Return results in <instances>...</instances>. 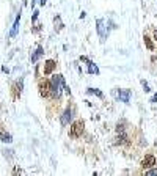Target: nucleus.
<instances>
[{
    "mask_svg": "<svg viewBox=\"0 0 157 176\" xmlns=\"http://www.w3.org/2000/svg\"><path fill=\"white\" fill-rule=\"evenodd\" d=\"M64 79L61 74H57L54 76V79L50 80V96H52L54 99H60L61 98V91L64 88Z\"/></svg>",
    "mask_w": 157,
    "mask_h": 176,
    "instance_id": "f257e3e1",
    "label": "nucleus"
},
{
    "mask_svg": "<svg viewBox=\"0 0 157 176\" xmlns=\"http://www.w3.org/2000/svg\"><path fill=\"white\" fill-rule=\"evenodd\" d=\"M83 134V121H74L69 128V137L71 138H78Z\"/></svg>",
    "mask_w": 157,
    "mask_h": 176,
    "instance_id": "f03ea898",
    "label": "nucleus"
},
{
    "mask_svg": "<svg viewBox=\"0 0 157 176\" xmlns=\"http://www.w3.org/2000/svg\"><path fill=\"white\" fill-rule=\"evenodd\" d=\"M112 94L116 99H119L121 102H126L127 104L129 101H131V90H119V91H118V90H113Z\"/></svg>",
    "mask_w": 157,
    "mask_h": 176,
    "instance_id": "7ed1b4c3",
    "label": "nucleus"
},
{
    "mask_svg": "<svg viewBox=\"0 0 157 176\" xmlns=\"http://www.w3.org/2000/svg\"><path fill=\"white\" fill-rule=\"evenodd\" d=\"M96 25H98V33H99V36H101V39L104 41V39L107 38V35H108V30H107V22H105L104 19H98Z\"/></svg>",
    "mask_w": 157,
    "mask_h": 176,
    "instance_id": "20e7f679",
    "label": "nucleus"
},
{
    "mask_svg": "<svg viewBox=\"0 0 157 176\" xmlns=\"http://www.w3.org/2000/svg\"><path fill=\"white\" fill-rule=\"evenodd\" d=\"M38 88H39V94L43 98H49L50 96V82L49 80H41L39 85H38Z\"/></svg>",
    "mask_w": 157,
    "mask_h": 176,
    "instance_id": "39448f33",
    "label": "nucleus"
},
{
    "mask_svg": "<svg viewBox=\"0 0 157 176\" xmlns=\"http://www.w3.org/2000/svg\"><path fill=\"white\" fill-rule=\"evenodd\" d=\"M156 165V157L154 156H146L145 159L141 160V167L143 168H151V167H154Z\"/></svg>",
    "mask_w": 157,
    "mask_h": 176,
    "instance_id": "423d86ee",
    "label": "nucleus"
},
{
    "mask_svg": "<svg viewBox=\"0 0 157 176\" xmlns=\"http://www.w3.org/2000/svg\"><path fill=\"white\" fill-rule=\"evenodd\" d=\"M80 60H82V61H85V63H88V73H90V74H99L98 66H96L93 61H90L86 57H80Z\"/></svg>",
    "mask_w": 157,
    "mask_h": 176,
    "instance_id": "0eeeda50",
    "label": "nucleus"
},
{
    "mask_svg": "<svg viewBox=\"0 0 157 176\" xmlns=\"http://www.w3.org/2000/svg\"><path fill=\"white\" fill-rule=\"evenodd\" d=\"M55 66H57V63H55L54 60H47L44 63V76H49L52 74V71L55 69Z\"/></svg>",
    "mask_w": 157,
    "mask_h": 176,
    "instance_id": "6e6552de",
    "label": "nucleus"
},
{
    "mask_svg": "<svg viewBox=\"0 0 157 176\" xmlns=\"http://www.w3.org/2000/svg\"><path fill=\"white\" fill-rule=\"evenodd\" d=\"M0 140H2V142H5V143H11V142H13L11 135L8 134V132H5L2 128H0Z\"/></svg>",
    "mask_w": 157,
    "mask_h": 176,
    "instance_id": "1a4fd4ad",
    "label": "nucleus"
},
{
    "mask_svg": "<svg viewBox=\"0 0 157 176\" xmlns=\"http://www.w3.org/2000/svg\"><path fill=\"white\" fill-rule=\"evenodd\" d=\"M71 109H66V110H64V113H63V116H61V124L63 126H66L68 123H69V121H71Z\"/></svg>",
    "mask_w": 157,
    "mask_h": 176,
    "instance_id": "9d476101",
    "label": "nucleus"
},
{
    "mask_svg": "<svg viewBox=\"0 0 157 176\" xmlns=\"http://www.w3.org/2000/svg\"><path fill=\"white\" fill-rule=\"evenodd\" d=\"M43 53H44V49L39 46L38 49H36V52L33 53V55H31V61H33V63H36V61H38L41 57H43Z\"/></svg>",
    "mask_w": 157,
    "mask_h": 176,
    "instance_id": "9b49d317",
    "label": "nucleus"
},
{
    "mask_svg": "<svg viewBox=\"0 0 157 176\" xmlns=\"http://www.w3.org/2000/svg\"><path fill=\"white\" fill-rule=\"evenodd\" d=\"M19 21H21V13L17 14L16 17V22H14V25H13V30H11V36H16V33H17V29H19Z\"/></svg>",
    "mask_w": 157,
    "mask_h": 176,
    "instance_id": "f8f14e48",
    "label": "nucleus"
},
{
    "mask_svg": "<svg viewBox=\"0 0 157 176\" xmlns=\"http://www.w3.org/2000/svg\"><path fill=\"white\" fill-rule=\"evenodd\" d=\"M54 22H55V30H57V31H60V30L63 29V24H61V17H60V16H55Z\"/></svg>",
    "mask_w": 157,
    "mask_h": 176,
    "instance_id": "ddd939ff",
    "label": "nucleus"
},
{
    "mask_svg": "<svg viewBox=\"0 0 157 176\" xmlns=\"http://www.w3.org/2000/svg\"><path fill=\"white\" fill-rule=\"evenodd\" d=\"M86 91H88V94H96V96H98V98H104L102 91H99L98 88H88V90H86Z\"/></svg>",
    "mask_w": 157,
    "mask_h": 176,
    "instance_id": "4468645a",
    "label": "nucleus"
},
{
    "mask_svg": "<svg viewBox=\"0 0 157 176\" xmlns=\"http://www.w3.org/2000/svg\"><path fill=\"white\" fill-rule=\"evenodd\" d=\"M143 39H145V44H146V47L149 49V51H154V44L151 43V39L148 38V36H145V38H143Z\"/></svg>",
    "mask_w": 157,
    "mask_h": 176,
    "instance_id": "2eb2a0df",
    "label": "nucleus"
},
{
    "mask_svg": "<svg viewBox=\"0 0 157 176\" xmlns=\"http://www.w3.org/2000/svg\"><path fill=\"white\" fill-rule=\"evenodd\" d=\"M116 132H118V134H123V132H124V126H123V124H118V126H116Z\"/></svg>",
    "mask_w": 157,
    "mask_h": 176,
    "instance_id": "dca6fc26",
    "label": "nucleus"
},
{
    "mask_svg": "<svg viewBox=\"0 0 157 176\" xmlns=\"http://www.w3.org/2000/svg\"><path fill=\"white\" fill-rule=\"evenodd\" d=\"M141 85H143V88H145V91H151V90H149V85H148V82L141 80Z\"/></svg>",
    "mask_w": 157,
    "mask_h": 176,
    "instance_id": "f3484780",
    "label": "nucleus"
},
{
    "mask_svg": "<svg viewBox=\"0 0 157 176\" xmlns=\"http://www.w3.org/2000/svg\"><path fill=\"white\" fill-rule=\"evenodd\" d=\"M146 175L148 176H157V170H149V171H146Z\"/></svg>",
    "mask_w": 157,
    "mask_h": 176,
    "instance_id": "a211bd4d",
    "label": "nucleus"
},
{
    "mask_svg": "<svg viewBox=\"0 0 157 176\" xmlns=\"http://www.w3.org/2000/svg\"><path fill=\"white\" fill-rule=\"evenodd\" d=\"M38 14H39L38 11H35V13H33V17H31V21H33V22L36 21V17H38Z\"/></svg>",
    "mask_w": 157,
    "mask_h": 176,
    "instance_id": "6ab92c4d",
    "label": "nucleus"
},
{
    "mask_svg": "<svg viewBox=\"0 0 157 176\" xmlns=\"http://www.w3.org/2000/svg\"><path fill=\"white\" fill-rule=\"evenodd\" d=\"M14 175H19V173H22V170L21 168H14V171H13Z\"/></svg>",
    "mask_w": 157,
    "mask_h": 176,
    "instance_id": "aec40b11",
    "label": "nucleus"
},
{
    "mask_svg": "<svg viewBox=\"0 0 157 176\" xmlns=\"http://www.w3.org/2000/svg\"><path fill=\"white\" fill-rule=\"evenodd\" d=\"M151 102H157V94H156V96H152V99H151Z\"/></svg>",
    "mask_w": 157,
    "mask_h": 176,
    "instance_id": "412c9836",
    "label": "nucleus"
},
{
    "mask_svg": "<svg viewBox=\"0 0 157 176\" xmlns=\"http://www.w3.org/2000/svg\"><path fill=\"white\" fill-rule=\"evenodd\" d=\"M39 3H41V5L44 6V5H46V0H39Z\"/></svg>",
    "mask_w": 157,
    "mask_h": 176,
    "instance_id": "4be33fe9",
    "label": "nucleus"
},
{
    "mask_svg": "<svg viewBox=\"0 0 157 176\" xmlns=\"http://www.w3.org/2000/svg\"><path fill=\"white\" fill-rule=\"evenodd\" d=\"M154 38L157 39V30H154Z\"/></svg>",
    "mask_w": 157,
    "mask_h": 176,
    "instance_id": "5701e85b",
    "label": "nucleus"
},
{
    "mask_svg": "<svg viewBox=\"0 0 157 176\" xmlns=\"http://www.w3.org/2000/svg\"><path fill=\"white\" fill-rule=\"evenodd\" d=\"M24 5H27V0H24Z\"/></svg>",
    "mask_w": 157,
    "mask_h": 176,
    "instance_id": "b1692460",
    "label": "nucleus"
}]
</instances>
